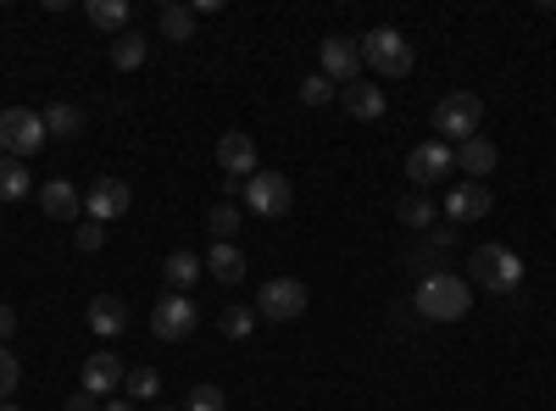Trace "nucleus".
Masks as SVG:
<instances>
[{
  "label": "nucleus",
  "mask_w": 556,
  "mask_h": 411,
  "mask_svg": "<svg viewBox=\"0 0 556 411\" xmlns=\"http://www.w3.org/2000/svg\"><path fill=\"white\" fill-rule=\"evenodd\" d=\"M473 306V284L456 279V272H429L424 284H417V311L429 317V323H462Z\"/></svg>",
  "instance_id": "1"
},
{
  "label": "nucleus",
  "mask_w": 556,
  "mask_h": 411,
  "mask_svg": "<svg viewBox=\"0 0 556 411\" xmlns=\"http://www.w3.org/2000/svg\"><path fill=\"white\" fill-rule=\"evenodd\" d=\"M468 279L490 295H513L523 284V256L518 251H506V245H479L468 256Z\"/></svg>",
  "instance_id": "2"
},
{
  "label": "nucleus",
  "mask_w": 556,
  "mask_h": 411,
  "mask_svg": "<svg viewBox=\"0 0 556 411\" xmlns=\"http://www.w3.org/2000/svg\"><path fill=\"white\" fill-rule=\"evenodd\" d=\"M362 44V62L374 67V73H384V78H406L412 73V39L401 34V28H367V39H356Z\"/></svg>",
  "instance_id": "3"
},
{
  "label": "nucleus",
  "mask_w": 556,
  "mask_h": 411,
  "mask_svg": "<svg viewBox=\"0 0 556 411\" xmlns=\"http://www.w3.org/2000/svg\"><path fill=\"white\" fill-rule=\"evenodd\" d=\"M479 123H484V101L479 95H468V89H451V95L434 106V133L451 145H462V140H473L479 133Z\"/></svg>",
  "instance_id": "4"
},
{
  "label": "nucleus",
  "mask_w": 556,
  "mask_h": 411,
  "mask_svg": "<svg viewBox=\"0 0 556 411\" xmlns=\"http://www.w3.org/2000/svg\"><path fill=\"white\" fill-rule=\"evenodd\" d=\"M45 117L39 112H28V106H12V112H0V156H34V151H45Z\"/></svg>",
  "instance_id": "5"
},
{
  "label": "nucleus",
  "mask_w": 556,
  "mask_h": 411,
  "mask_svg": "<svg viewBox=\"0 0 556 411\" xmlns=\"http://www.w3.org/2000/svg\"><path fill=\"white\" fill-rule=\"evenodd\" d=\"M306 284L301 279H267L256 290V317H267V323H295V317L306 311Z\"/></svg>",
  "instance_id": "6"
},
{
  "label": "nucleus",
  "mask_w": 556,
  "mask_h": 411,
  "mask_svg": "<svg viewBox=\"0 0 556 411\" xmlns=\"http://www.w3.org/2000/svg\"><path fill=\"white\" fill-rule=\"evenodd\" d=\"M195 323H201V311H195L190 295H162V300L151 306V334L167 339V345H173V339H190Z\"/></svg>",
  "instance_id": "7"
},
{
  "label": "nucleus",
  "mask_w": 556,
  "mask_h": 411,
  "mask_svg": "<svg viewBox=\"0 0 556 411\" xmlns=\"http://www.w3.org/2000/svg\"><path fill=\"white\" fill-rule=\"evenodd\" d=\"M245 206L256 217H285L295 206V190H290V178L285 172H251L245 178Z\"/></svg>",
  "instance_id": "8"
},
{
  "label": "nucleus",
  "mask_w": 556,
  "mask_h": 411,
  "mask_svg": "<svg viewBox=\"0 0 556 411\" xmlns=\"http://www.w3.org/2000/svg\"><path fill=\"white\" fill-rule=\"evenodd\" d=\"M317 56H323V78L340 84V89L362 78V44H356V39H345V34H329V39L317 44Z\"/></svg>",
  "instance_id": "9"
},
{
  "label": "nucleus",
  "mask_w": 556,
  "mask_h": 411,
  "mask_svg": "<svg viewBox=\"0 0 556 411\" xmlns=\"http://www.w3.org/2000/svg\"><path fill=\"white\" fill-rule=\"evenodd\" d=\"M451 172H456V156H451L445 140L412 145V156H406V178H412L417 190H424V184H440V178H451Z\"/></svg>",
  "instance_id": "10"
},
{
  "label": "nucleus",
  "mask_w": 556,
  "mask_h": 411,
  "mask_svg": "<svg viewBox=\"0 0 556 411\" xmlns=\"http://www.w3.org/2000/svg\"><path fill=\"white\" fill-rule=\"evenodd\" d=\"M134 206V190L123 184V178H96V184L84 190V217L89 222H112Z\"/></svg>",
  "instance_id": "11"
},
{
  "label": "nucleus",
  "mask_w": 556,
  "mask_h": 411,
  "mask_svg": "<svg viewBox=\"0 0 556 411\" xmlns=\"http://www.w3.org/2000/svg\"><path fill=\"white\" fill-rule=\"evenodd\" d=\"M495 206V195H490V184H473V178H462V184L445 195V217L462 228V222H479L484 211Z\"/></svg>",
  "instance_id": "12"
},
{
  "label": "nucleus",
  "mask_w": 556,
  "mask_h": 411,
  "mask_svg": "<svg viewBox=\"0 0 556 411\" xmlns=\"http://www.w3.org/2000/svg\"><path fill=\"white\" fill-rule=\"evenodd\" d=\"M217 167H223L228 178H251V172H256V140H251V133L228 128L223 140H217Z\"/></svg>",
  "instance_id": "13"
},
{
  "label": "nucleus",
  "mask_w": 556,
  "mask_h": 411,
  "mask_svg": "<svg viewBox=\"0 0 556 411\" xmlns=\"http://www.w3.org/2000/svg\"><path fill=\"white\" fill-rule=\"evenodd\" d=\"M451 156H456V172H468L473 184H484V178H490V172L501 167V151H495V145L484 140V133H473V140H462V145H456Z\"/></svg>",
  "instance_id": "14"
},
{
  "label": "nucleus",
  "mask_w": 556,
  "mask_h": 411,
  "mask_svg": "<svg viewBox=\"0 0 556 411\" xmlns=\"http://www.w3.org/2000/svg\"><path fill=\"white\" fill-rule=\"evenodd\" d=\"M123 378H128V368H123V356H112V350L84 361V395H96V400H106Z\"/></svg>",
  "instance_id": "15"
},
{
  "label": "nucleus",
  "mask_w": 556,
  "mask_h": 411,
  "mask_svg": "<svg viewBox=\"0 0 556 411\" xmlns=\"http://www.w3.org/2000/svg\"><path fill=\"white\" fill-rule=\"evenodd\" d=\"M340 106H345L351 117H362V123H379L390 101H384V89H379V84L356 78V84H345V89H340Z\"/></svg>",
  "instance_id": "16"
},
{
  "label": "nucleus",
  "mask_w": 556,
  "mask_h": 411,
  "mask_svg": "<svg viewBox=\"0 0 556 411\" xmlns=\"http://www.w3.org/2000/svg\"><path fill=\"white\" fill-rule=\"evenodd\" d=\"M39 206H45V217H56V222H78V211H84V195L67 184V178H45Z\"/></svg>",
  "instance_id": "17"
},
{
  "label": "nucleus",
  "mask_w": 556,
  "mask_h": 411,
  "mask_svg": "<svg viewBox=\"0 0 556 411\" xmlns=\"http://www.w3.org/2000/svg\"><path fill=\"white\" fill-rule=\"evenodd\" d=\"M89 329H96L101 339H117L128 329V306L117 295H96V300H89Z\"/></svg>",
  "instance_id": "18"
},
{
  "label": "nucleus",
  "mask_w": 556,
  "mask_h": 411,
  "mask_svg": "<svg viewBox=\"0 0 556 411\" xmlns=\"http://www.w3.org/2000/svg\"><path fill=\"white\" fill-rule=\"evenodd\" d=\"M195 7H184V0H167V7L156 12V28H162V39H173V44H190L195 39Z\"/></svg>",
  "instance_id": "19"
},
{
  "label": "nucleus",
  "mask_w": 556,
  "mask_h": 411,
  "mask_svg": "<svg viewBox=\"0 0 556 411\" xmlns=\"http://www.w3.org/2000/svg\"><path fill=\"white\" fill-rule=\"evenodd\" d=\"M162 272H167V284H173V295H190V290H195V279H201V272H206V261H201L195 251H173Z\"/></svg>",
  "instance_id": "20"
},
{
  "label": "nucleus",
  "mask_w": 556,
  "mask_h": 411,
  "mask_svg": "<svg viewBox=\"0 0 556 411\" xmlns=\"http://www.w3.org/2000/svg\"><path fill=\"white\" fill-rule=\"evenodd\" d=\"M206 272H212L217 284H240V279H245V256H240V245H212Z\"/></svg>",
  "instance_id": "21"
},
{
  "label": "nucleus",
  "mask_w": 556,
  "mask_h": 411,
  "mask_svg": "<svg viewBox=\"0 0 556 411\" xmlns=\"http://www.w3.org/2000/svg\"><path fill=\"white\" fill-rule=\"evenodd\" d=\"M84 17L101 34H123L128 28V0H84Z\"/></svg>",
  "instance_id": "22"
},
{
  "label": "nucleus",
  "mask_w": 556,
  "mask_h": 411,
  "mask_svg": "<svg viewBox=\"0 0 556 411\" xmlns=\"http://www.w3.org/2000/svg\"><path fill=\"white\" fill-rule=\"evenodd\" d=\"M240 222H245V211H240L235 201H217V206L206 211V228H212V240H217V245H235Z\"/></svg>",
  "instance_id": "23"
},
{
  "label": "nucleus",
  "mask_w": 556,
  "mask_h": 411,
  "mask_svg": "<svg viewBox=\"0 0 556 411\" xmlns=\"http://www.w3.org/2000/svg\"><path fill=\"white\" fill-rule=\"evenodd\" d=\"M39 117H45V133H56V140H78L84 133V112L73 101H56L51 112H39Z\"/></svg>",
  "instance_id": "24"
},
{
  "label": "nucleus",
  "mask_w": 556,
  "mask_h": 411,
  "mask_svg": "<svg viewBox=\"0 0 556 411\" xmlns=\"http://www.w3.org/2000/svg\"><path fill=\"white\" fill-rule=\"evenodd\" d=\"M146 51H151V44H146V34H134V28H123V34L112 39V62H117L123 73H134L139 62H146Z\"/></svg>",
  "instance_id": "25"
},
{
  "label": "nucleus",
  "mask_w": 556,
  "mask_h": 411,
  "mask_svg": "<svg viewBox=\"0 0 556 411\" xmlns=\"http://www.w3.org/2000/svg\"><path fill=\"white\" fill-rule=\"evenodd\" d=\"M28 195V167L17 156H0V201H23Z\"/></svg>",
  "instance_id": "26"
},
{
  "label": "nucleus",
  "mask_w": 556,
  "mask_h": 411,
  "mask_svg": "<svg viewBox=\"0 0 556 411\" xmlns=\"http://www.w3.org/2000/svg\"><path fill=\"white\" fill-rule=\"evenodd\" d=\"M217 329H223V339H251V329H256V306H228V311L217 317Z\"/></svg>",
  "instance_id": "27"
},
{
  "label": "nucleus",
  "mask_w": 556,
  "mask_h": 411,
  "mask_svg": "<svg viewBox=\"0 0 556 411\" xmlns=\"http://www.w3.org/2000/svg\"><path fill=\"white\" fill-rule=\"evenodd\" d=\"M123 389H128V400H156V389H162V373H156V368H134V373L123 378Z\"/></svg>",
  "instance_id": "28"
},
{
  "label": "nucleus",
  "mask_w": 556,
  "mask_h": 411,
  "mask_svg": "<svg viewBox=\"0 0 556 411\" xmlns=\"http://www.w3.org/2000/svg\"><path fill=\"white\" fill-rule=\"evenodd\" d=\"M401 222H406V228H429V222H434V201H429V195H406V201H401Z\"/></svg>",
  "instance_id": "29"
},
{
  "label": "nucleus",
  "mask_w": 556,
  "mask_h": 411,
  "mask_svg": "<svg viewBox=\"0 0 556 411\" xmlns=\"http://www.w3.org/2000/svg\"><path fill=\"white\" fill-rule=\"evenodd\" d=\"M334 95H340V89H334L329 78H323V73H312V78L301 84V101H306V106H329Z\"/></svg>",
  "instance_id": "30"
},
{
  "label": "nucleus",
  "mask_w": 556,
  "mask_h": 411,
  "mask_svg": "<svg viewBox=\"0 0 556 411\" xmlns=\"http://www.w3.org/2000/svg\"><path fill=\"white\" fill-rule=\"evenodd\" d=\"M184 411H228V406H223V389H217V384H195Z\"/></svg>",
  "instance_id": "31"
},
{
  "label": "nucleus",
  "mask_w": 556,
  "mask_h": 411,
  "mask_svg": "<svg viewBox=\"0 0 556 411\" xmlns=\"http://www.w3.org/2000/svg\"><path fill=\"white\" fill-rule=\"evenodd\" d=\"M17 384H23V368H17V356H12L7 345H0V400H7Z\"/></svg>",
  "instance_id": "32"
},
{
  "label": "nucleus",
  "mask_w": 556,
  "mask_h": 411,
  "mask_svg": "<svg viewBox=\"0 0 556 411\" xmlns=\"http://www.w3.org/2000/svg\"><path fill=\"white\" fill-rule=\"evenodd\" d=\"M73 245H78V251H101V245H106V222H78Z\"/></svg>",
  "instance_id": "33"
},
{
  "label": "nucleus",
  "mask_w": 556,
  "mask_h": 411,
  "mask_svg": "<svg viewBox=\"0 0 556 411\" xmlns=\"http://www.w3.org/2000/svg\"><path fill=\"white\" fill-rule=\"evenodd\" d=\"M12 334H17V311H12V306H0V345H7Z\"/></svg>",
  "instance_id": "34"
},
{
  "label": "nucleus",
  "mask_w": 556,
  "mask_h": 411,
  "mask_svg": "<svg viewBox=\"0 0 556 411\" xmlns=\"http://www.w3.org/2000/svg\"><path fill=\"white\" fill-rule=\"evenodd\" d=\"M67 411H101V400H96V395H84V389H78V395L67 400Z\"/></svg>",
  "instance_id": "35"
},
{
  "label": "nucleus",
  "mask_w": 556,
  "mask_h": 411,
  "mask_svg": "<svg viewBox=\"0 0 556 411\" xmlns=\"http://www.w3.org/2000/svg\"><path fill=\"white\" fill-rule=\"evenodd\" d=\"M101 411H139L134 400H112V406H101Z\"/></svg>",
  "instance_id": "36"
},
{
  "label": "nucleus",
  "mask_w": 556,
  "mask_h": 411,
  "mask_svg": "<svg viewBox=\"0 0 556 411\" xmlns=\"http://www.w3.org/2000/svg\"><path fill=\"white\" fill-rule=\"evenodd\" d=\"M0 411H17V406H7V400H0Z\"/></svg>",
  "instance_id": "37"
},
{
  "label": "nucleus",
  "mask_w": 556,
  "mask_h": 411,
  "mask_svg": "<svg viewBox=\"0 0 556 411\" xmlns=\"http://www.w3.org/2000/svg\"><path fill=\"white\" fill-rule=\"evenodd\" d=\"M156 411H178V406H156Z\"/></svg>",
  "instance_id": "38"
}]
</instances>
